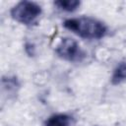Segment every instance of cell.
<instances>
[{
    "label": "cell",
    "instance_id": "6da1fadb",
    "mask_svg": "<svg viewBox=\"0 0 126 126\" xmlns=\"http://www.w3.org/2000/svg\"><path fill=\"white\" fill-rule=\"evenodd\" d=\"M64 27L83 38L98 39L106 34L105 25L92 17L71 18L64 22Z\"/></svg>",
    "mask_w": 126,
    "mask_h": 126
},
{
    "label": "cell",
    "instance_id": "7a4b0ae2",
    "mask_svg": "<svg viewBox=\"0 0 126 126\" xmlns=\"http://www.w3.org/2000/svg\"><path fill=\"white\" fill-rule=\"evenodd\" d=\"M41 15V7L32 1H21L11 10L12 18L26 26H31L36 22Z\"/></svg>",
    "mask_w": 126,
    "mask_h": 126
},
{
    "label": "cell",
    "instance_id": "3957f363",
    "mask_svg": "<svg viewBox=\"0 0 126 126\" xmlns=\"http://www.w3.org/2000/svg\"><path fill=\"white\" fill-rule=\"evenodd\" d=\"M56 53L59 57L72 62L81 61L85 57V52L79 43L70 37H64L60 40L56 47Z\"/></svg>",
    "mask_w": 126,
    "mask_h": 126
},
{
    "label": "cell",
    "instance_id": "277c9868",
    "mask_svg": "<svg viewBox=\"0 0 126 126\" xmlns=\"http://www.w3.org/2000/svg\"><path fill=\"white\" fill-rule=\"evenodd\" d=\"M72 125H73L72 117L63 113L51 115L45 123V126H72Z\"/></svg>",
    "mask_w": 126,
    "mask_h": 126
},
{
    "label": "cell",
    "instance_id": "5b68a950",
    "mask_svg": "<svg viewBox=\"0 0 126 126\" xmlns=\"http://www.w3.org/2000/svg\"><path fill=\"white\" fill-rule=\"evenodd\" d=\"M124 81H126V62L122 61L113 70L111 76V83L113 85H118Z\"/></svg>",
    "mask_w": 126,
    "mask_h": 126
},
{
    "label": "cell",
    "instance_id": "8992f818",
    "mask_svg": "<svg viewBox=\"0 0 126 126\" xmlns=\"http://www.w3.org/2000/svg\"><path fill=\"white\" fill-rule=\"evenodd\" d=\"M60 10L66 12H73L80 6V1L77 0H59L54 3Z\"/></svg>",
    "mask_w": 126,
    "mask_h": 126
}]
</instances>
